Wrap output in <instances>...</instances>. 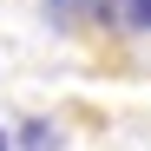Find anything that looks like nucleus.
Returning a JSON list of instances; mask_svg holds the SVG:
<instances>
[{"instance_id": "nucleus-1", "label": "nucleus", "mask_w": 151, "mask_h": 151, "mask_svg": "<svg viewBox=\"0 0 151 151\" xmlns=\"http://www.w3.org/2000/svg\"><path fill=\"white\" fill-rule=\"evenodd\" d=\"M125 13H132L138 27H151V0H125Z\"/></svg>"}, {"instance_id": "nucleus-2", "label": "nucleus", "mask_w": 151, "mask_h": 151, "mask_svg": "<svg viewBox=\"0 0 151 151\" xmlns=\"http://www.w3.org/2000/svg\"><path fill=\"white\" fill-rule=\"evenodd\" d=\"M0 151H7V138H0Z\"/></svg>"}]
</instances>
